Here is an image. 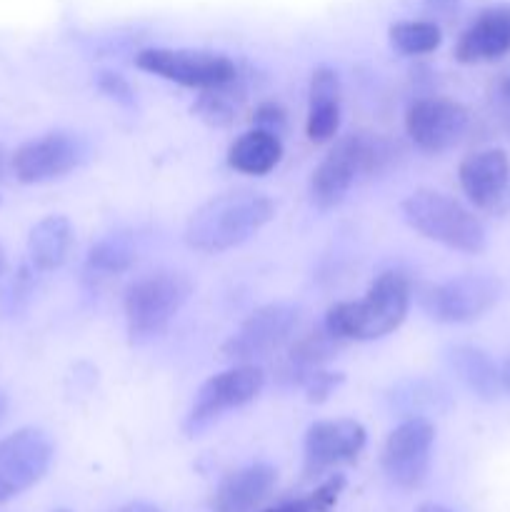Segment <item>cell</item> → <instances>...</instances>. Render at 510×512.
I'll return each mask as SVG.
<instances>
[{
    "mask_svg": "<svg viewBox=\"0 0 510 512\" xmlns=\"http://www.w3.org/2000/svg\"><path fill=\"white\" fill-rule=\"evenodd\" d=\"M275 218V203L263 193L235 190L210 198L190 215L185 243L198 253H225L265 228Z\"/></svg>",
    "mask_w": 510,
    "mask_h": 512,
    "instance_id": "obj_1",
    "label": "cell"
},
{
    "mask_svg": "<svg viewBox=\"0 0 510 512\" xmlns=\"http://www.w3.org/2000/svg\"><path fill=\"white\" fill-rule=\"evenodd\" d=\"M410 280L398 270L380 273L360 300L333 305L325 328L338 340H378L395 333L410 310Z\"/></svg>",
    "mask_w": 510,
    "mask_h": 512,
    "instance_id": "obj_2",
    "label": "cell"
},
{
    "mask_svg": "<svg viewBox=\"0 0 510 512\" xmlns=\"http://www.w3.org/2000/svg\"><path fill=\"white\" fill-rule=\"evenodd\" d=\"M400 210L410 228L450 250L478 255L488 245L483 223L463 203L438 190H415L403 200Z\"/></svg>",
    "mask_w": 510,
    "mask_h": 512,
    "instance_id": "obj_3",
    "label": "cell"
},
{
    "mask_svg": "<svg viewBox=\"0 0 510 512\" xmlns=\"http://www.w3.org/2000/svg\"><path fill=\"white\" fill-rule=\"evenodd\" d=\"M390 150L383 140L373 135H345L330 148V153L320 160L310 178V200L315 208L330 210L340 205L353 188L355 180L365 173L380 170L388 160Z\"/></svg>",
    "mask_w": 510,
    "mask_h": 512,
    "instance_id": "obj_4",
    "label": "cell"
},
{
    "mask_svg": "<svg viewBox=\"0 0 510 512\" xmlns=\"http://www.w3.org/2000/svg\"><path fill=\"white\" fill-rule=\"evenodd\" d=\"M190 295V280L175 270H158L125 290V323L130 343L160 338Z\"/></svg>",
    "mask_w": 510,
    "mask_h": 512,
    "instance_id": "obj_5",
    "label": "cell"
},
{
    "mask_svg": "<svg viewBox=\"0 0 510 512\" xmlns=\"http://www.w3.org/2000/svg\"><path fill=\"white\" fill-rule=\"evenodd\" d=\"M265 385L263 370L255 363L233 365L223 373L213 375L200 385L195 393L193 405L183 420V430L188 438H198L200 433L218 423L225 413L238 410L243 405L253 403Z\"/></svg>",
    "mask_w": 510,
    "mask_h": 512,
    "instance_id": "obj_6",
    "label": "cell"
},
{
    "mask_svg": "<svg viewBox=\"0 0 510 512\" xmlns=\"http://www.w3.org/2000/svg\"><path fill=\"white\" fill-rule=\"evenodd\" d=\"M135 65L145 73L193 90L223 88L238 80V68L228 55L190 48H148L135 55Z\"/></svg>",
    "mask_w": 510,
    "mask_h": 512,
    "instance_id": "obj_7",
    "label": "cell"
},
{
    "mask_svg": "<svg viewBox=\"0 0 510 512\" xmlns=\"http://www.w3.org/2000/svg\"><path fill=\"white\" fill-rule=\"evenodd\" d=\"M503 295V285L490 275H458L445 283L425 285L420 290V308L430 320L445 325H463L483 318Z\"/></svg>",
    "mask_w": 510,
    "mask_h": 512,
    "instance_id": "obj_8",
    "label": "cell"
},
{
    "mask_svg": "<svg viewBox=\"0 0 510 512\" xmlns=\"http://www.w3.org/2000/svg\"><path fill=\"white\" fill-rule=\"evenodd\" d=\"M295 325H298V308L288 303L263 305L250 313L243 325L225 340L220 355L233 365L268 358L293 338Z\"/></svg>",
    "mask_w": 510,
    "mask_h": 512,
    "instance_id": "obj_9",
    "label": "cell"
},
{
    "mask_svg": "<svg viewBox=\"0 0 510 512\" xmlns=\"http://www.w3.org/2000/svg\"><path fill=\"white\" fill-rule=\"evenodd\" d=\"M53 455V440L38 428L15 430L0 440V503L40 483L53 465Z\"/></svg>",
    "mask_w": 510,
    "mask_h": 512,
    "instance_id": "obj_10",
    "label": "cell"
},
{
    "mask_svg": "<svg viewBox=\"0 0 510 512\" xmlns=\"http://www.w3.org/2000/svg\"><path fill=\"white\" fill-rule=\"evenodd\" d=\"M435 428L428 418H408L388 435L383 448V470L393 485L415 490L430 470Z\"/></svg>",
    "mask_w": 510,
    "mask_h": 512,
    "instance_id": "obj_11",
    "label": "cell"
},
{
    "mask_svg": "<svg viewBox=\"0 0 510 512\" xmlns=\"http://www.w3.org/2000/svg\"><path fill=\"white\" fill-rule=\"evenodd\" d=\"M85 158V145L73 133H45L20 145L10 158V170L25 185L50 183L73 173Z\"/></svg>",
    "mask_w": 510,
    "mask_h": 512,
    "instance_id": "obj_12",
    "label": "cell"
},
{
    "mask_svg": "<svg viewBox=\"0 0 510 512\" xmlns=\"http://www.w3.org/2000/svg\"><path fill=\"white\" fill-rule=\"evenodd\" d=\"M470 113L463 103L448 98L415 100L405 113V133L423 153H445L465 135Z\"/></svg>",
    "mask_w": 510,
    "mask_h": 512,
    "instance_id": "obj_13",
    "label": "cell"
},
{
    "mask_svg": "<svg viewBox=\"0 0 510 512\" xmlns=\"http://www.w3.org/2000/svg\"><path fill=\"white\" fill-rule=\"evenodd\" d=\"M365 448V428L353 418L320 420L310 425L303 443V475L318 478L325 470L353 463Z\"/></svg>",
    "mask_w": 510,
    "mask_h": 512,
    "instance_id": "obj_14",
    "label": "cell"
},
{
    "mask_svg": "<svg viewBox=\"0 0 510 512\" xmlns=\"http://www.w3.org/2000/svg\"><path fill=\"white\" fill-rule=\"evenodd\" d=\"M510 53V5L483 10L455 45V60L465 65L490 63Z\"/></svg>",
    "mask_w": 510,
    "mask_h": 512,
    "instance_id": "obj_15",
    "label": "cell"
},
{
    "mask_svg": "<svg viewBox=\"0 0 510 512\" xmlns=\"http://www.w3.org/2000/svg\"><path fill=\"white\" fill-rule=\"evenodd\" d=\"M460 188L475 208H493L510 183V158L498 148L468 155L458 168Z\"/></svg>",
    "mask_w": 510,
    "mask_h": 512,
    "instance_id": "obj_16",
    "label": "cell"
},
{
    "mask_svg": "<svg viewBox=\"0 0 510 512\" xmlns=\"http://www.w3.org/2000/svg\"><path fill=\"white\" fill-rule=\"evenodd\" d=\"M275 473L273 465L255 463L248 468L233 470L220 480L218 490L213 495V510L215 512H255L268 498L270 490L275 488Z\"/></svg>",
    "mask_w": 510,
    "mask_h": 512,
    "instance_id": "obj_17",
    "label": "cell"
},
{
    "mask_svg": "<svg viewBox=\"0 0 510 512\" xmlns=\"http://www.w3.org/2000/svg\"><path fill=\"white\" fill-rule=\"evenodd\" d=\"M340 128V78L333 68H315L308 90L305 133L313 143H328Z\"/></svg>",
    "mask_w": 510,
    "mask_h": 512,
    "instance_id": "obj_18",
    "label": "cell"
},
{
    "mask_svg": "<svg viewBox=\"0 0 510 512\" xmlns=\"http://www.w3.org/2000/svg\"><path fill=\"white\" fill-rule=\"evenodd\" d=\"M73 248V225L65 215H48L38 220L28 235V258L38 273L58 270Z\"/></svg>",
    "mask_w": 510,
    "mask_h": 512,
    "instance_id": "obj_19",
    "label": "cell"
},
{
    "mask_svg": "<svg viewBox=\"0 0 510 512\" xmlns=\"http://www.w3.org/2000/svg\"><path fill=\"white\" fill-rule=\"evenodd\" d=\"M448 363L460 383L480 400H495L503 393L500 368L488 353L473 345H455L448 353Z\"/></svg>",
    "mask_w": 510,
    "mask_h": 512,
    "instance_id": "obj_20",
    "label": "cell"
},
{
    "mask_svg": "<svg viewBox=\"0 0 510 512\" xmlns=\"http://www.w3.org/2000/svg\"><path fill=\"white\" fill-rule=\"evenodd\" d=\"M283 158V143L278 133L255 128L240 135L228 150V165L243 175H268Z\"/></svg>",
    "mask_w": 510,
    "mask_h": 512,
    "instance_id": "obj_21",
    "label": "cell"
},
{
    "mask_svg": "<svg viewBox=\"0 0 510 512\" xmlns=\"http://www.w3.org/2000/svg\"><path fill=\"white\" fill-rule=\"evenodd\" d=\"M340 343H343V340L335 338L325 325L323 328L300 335L288 350V358H285L283 363V378L300 385V380H303L305 375H310L313 370H320L335 353H338Z\"/></svg>",
    "mask_w": 510,
    "mask_h": 512,
    "instance_id": "obj_22",
    "label": "cell"
},
{
    "mask_svg": "<svg viewBox=\"0 0 510 512\" xmlns=\"http://www.w3.org/2000/svg\"><path fill=\"white\" fill-rule=\"evenodd\" d=\"M390 45L403 55H428L440 48L443 33L433 20H400L388 30Z\"/></svg>",
    "mask_w": 510,
    "mask_h": 512,
    "instance_id": "obj_23",
    "label": "cell"
},
{
    "mask_svg": "<svg viewBox=\"0 0 510 512\" xmlns=\"http://www.w3.org/2000/svg\"><path fill=\"white\" fill-rule=\"evenodd\" d=\"M135 260L138 255L128 235H108L90 248L88 268L100 275H120L133 268Z\"/></svg>",
    "mask_w": 510,
    "mask_h": 512,
    "instance_id": "obj_24",
    "label": "cell"
},
{
    "mask_svg": "<svg viewBox=\"0 0 510 512\" xmlns=\"http://www.w3.org/2000/svg\"><path fill=\"white\" fill-rule=\"evenodd\" d=\"M235 83L223 85V88H213V90H203L198 100L193 105V113L198 118H203L208 125H215V128H225L235 120V110H238V103L233 100V88Z\"/></svg>",
    "mask_w": 510,
    "mask_h": 512,
    "instance_id": "obj_25",
    "label": "cell"
},
{
    "mask_svg": "<svg viewBox=\"0 0 510 512\" xmlns=\"http://www.w3.org/2000/svg\"><path fill=\"white\" fill-rule=\"evenodd\" d=\"M33 270H35L33 265H30V268H20L18 273L3 285L0 308H3L5 313H18V310L25 305L30 290H33Z\"/></svg>",
    "mask_w": 510,
    "mask_h": 512,
    "instance_id": "obj_26",
    "label": "cell"
},
{
    "mask_svg": "<svg viewBox=\"0 0 510 512\" xmlns=\"http://www.w3.org/2000/svg\"><path fill=\"white\" fill-rule=\"evenodd\" d=\"M340 383H343V375L328 373V370L320 368V370H313L310 375H305V378L300 380V388L305 390L310 403H325Z\"/></svg>",
    "mask_w": 510,
    "mask_h": 512,
    "instance_id": "obj_27",
    "label": "cell"
},
{
    "mask_svg": "<svg viewBox=\"0 0 510 512\" xmlns=\"http://www.w3.org/2000/svg\"><path fill=\"white\" fill-rule=\"evenodd\" d=\"M343 490H345L343 475H330L323 485H318V488L305 498L308 500L310 512H333L335 505H338L340 495H343Z\"/></svg>",
    "mask_w": 510,
    "mask_h": 512,
    "instance_id": "obj_28",
    "label": "cell"
},
{
    "mask_svg": "<svg viewBox=\"0 0 510 512\" xmlns=\"http://www.w3.org/2000/svg\"><path fill=\"white\" fill-rule=\"evenodd\" d=\"M98 88L103 90L108 98L118 100V103L133 105V90H130L128 80L120 78L118 73H100L98 75Z\"/></svg>",
    "mask_w": 510,
    "mask_h": 512,
    "instance_id": "obj_29",
    "label": "cell"
},
{
    "mask_svg": "<svg viewBox=\"0 0 510 512\" xmlns=\"http://www.w3.org/2000/svg\"><path fill=\"white\" fill-rule=\"evenodd\" d=\"M253 123L258 128L270 130V133H280L285 125V110L278 103H263L253 115Z\"/></svg>",
    "mask_w": 510,
    "mask_h": 512,
    "instance_id": "obj_30",
    "label": "cell"
},
{
    "mask_svg": "<svg viewBox=\"0 0 510 512\" xmlns=\"http://www.w3.org/2000/svg\"><path fill=\"white\" fill-rule=\"evenodd\" d=\"M263 512H310L308 508V500H290V503H280L275 505V508H268Z\"/></svg>",
    "mask_w": 510,
    "mask_h": 512,
    "instance_id": "obj_31",
    "label": "cell"
},
{
    "mask_svg": "<svg viewBox=\"0 0 510 512\" xmlns=\"http://www.w3.org/2000/svg\"><path fill=\"white\" fill-rule=\"evenodd\" d=\"M428 3L430 10H435V13H453L455 8H458V0H425Z\"/></svg>",
    "mask_w": 510,
    "mask_h": 512,
    "instance_id": "obj_32",
    "label": "cell"
},
{
    "mask_svg": "<svg viewBox=\"0 0 510 512\" xmlns=\"http://www.w3.org/2000/svg\"><path fill=\"white\" fill-rule=\"evenodd\" d=\"M118 512H160V510L153 508V505H148V503H130V505H125V508H120Z\"/></svg>",
    "mask_w": 510,
    "mask_h": 512,
    "instance_id": "obj_33",
    "label": "cell"
},
{
    "mask_svg": "<svg viewBox=\"0 0 510 512\" xmlns=\"http://www.w3.org/2000/svg\"><path fill=\"white\" fill-rule=\"evenodd\" d=\"M508 103H505V108L500 110V125H503V133L510 138V98H505Z\"/></svg>",
    "mask_w": 510,
    "mask_h": 512,
    "instance_id": "obj_34",
    "label": "cell"
},
{
    "mask_svg": "<svg viewBox=\"0 0 510 512\" xmlns=\"http://www.w3.org/2000/svg\"><path fill=\"white\" fill-rule=\"evenodd\" d=\"M500 383H503V390H508L510 393V360L500 368Z\"/></svg>",
    "mask_w": 510,
    "mask_h": 512,
    "instance_id": "obj_35",
    "label": "cell"
},
{
    "mask_svg": "<svg viewBox=\"0 0 510 512\" xmlns=\"http://www.w3.org/2000/svg\"><path fill=\"white\" fill-rule=\"evenodd\" d=\"M418 512H450L448 508H443V505H435V503H425L420 505Z\"/></svg>",
    "mask_w": 510,
    "mask_h": 512,
    "instance_id": "obj_36",
    "label": "cell"
},
{
    "mask_svg": "<svg viewBox=\"0 0 510 512\" xmlns=\"http://www.w3.org/2000/svg\"><path fill=\"white\" fill-rule=\"evenodd\" d=\"M5 410H8V398H5V393L0 390V418L5 415Z\"/></svg>",
    "mask_w": 510,
    "mask_h": 512,
    "instance_id": "obj_37",
    "label": "cell"
},
{
    "mask_svg": "<svg viewBox=\"0 0 510 512\" xmlns=\"http://www.w3.org/2000/svg\"><path fill=\"white\" fill-rule=\"evenodd\" d=\"M5 268H8V263H5V253H3V248H0V278L5 275Z\"/></svg>",
    "mask_w": 510,
    "mask_h": 512,
    "instance_id": "obj_38",
    "label": "cell"
},
{
    "mask_svg": "<svg viewBox=\"0 0 510 512\" xmlns=\"http://www.w3.org/2000/svg\"><path fill=\"white\" fill-rule=\"evenodd\" d=\"M503 95L505 98H510V78L503 83Z\"/></svg>",
    "mask_w": 510,
    "mask_h": 512,
    "instance_id": "obj_39",
    "label": "cell"
},
{
    "mask_svg": "<svg viewBox=\"0 0 510 512\" xmlns=\"http://www.w3.org/2000/svg\"><path fill=\"white\" fill-rule=\"evenodd\" d=\"M0 173H3V153H0Z\"/></svg>",
    "mask_w": 510,
    "mask_h": 512,
    "instance_id": "obj_40",
    "label": "cell"
},
{
    "mask_svg": "<svg viewBox=\"0 0 510 512\" xmlns=\"http://www.w3.org/2000/svg\"><path fill=\"white\" fill-rule=\"evenodd\" d=\"M53 512H70V510H53Z\"/></svg>",
    "mask_w": 510,
    "mask_h": 512,
    "instance_id": "obj_41",
    "label": "cell"
}]
</instances>
